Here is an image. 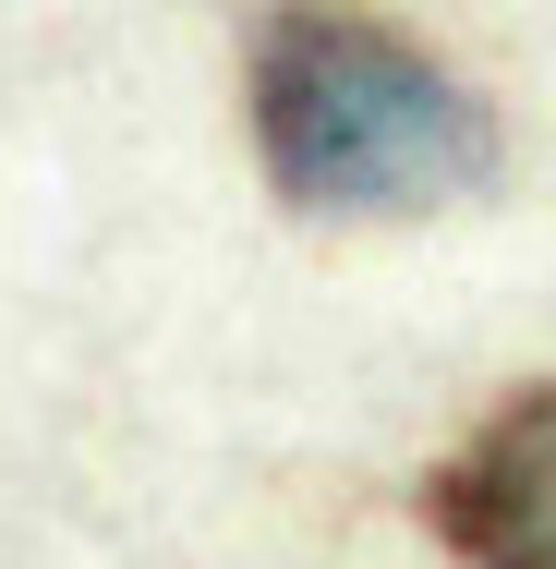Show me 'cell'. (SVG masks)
Here are the masks:
<instances>
[{
    "instance_id": "6da1fadb",
    "label": "cell",
    "mask_w": 556,
    "mask_h": 569,
    "mask_svg": "<svg viewBox=\"0 0 556 569\" xmlns=\"http://www.w3.org/2000/svg\"><path fill=\"white\" fill-rule=\"evenodd\" d=\"M254 146L315 219H412L496 170L484 98L351 0H279L254 24Z\"/></svg>"
},
{
    "instance_id": "7a4b0ae2",
    "label": "cell",
    "mask_w": 556,
    "mask_h": 569,
    "mask_svg": "<svg viewBox=\"0 0 556 569\" xmlns=\"http://www.w3.org/2000/svg\"><path fill=\"white\" fill-rule=\"evenodd\" d=\"M424 521L459 569H556V388L496 400L447 472L424 485Z\"/></svg>"
}]
</instances>
